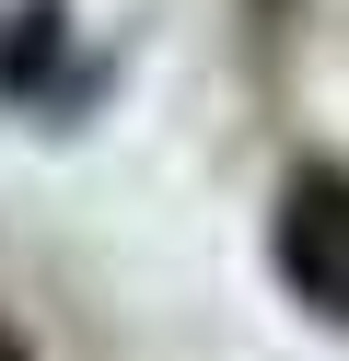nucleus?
Here are the masks:
<instances>
[{
	"label": "nucleus",
	"instance_id": "obj_1",
	"mask_svg": "<svg viewBox=\"0 0 349 361\" xmlns=\"http://www.w3.org/2000/svg\"><path fill=\"white\" fill-rule=\"evenodd\" d=\"M279 280L349 326V175H302L279 198Z\"/></svg>",
	"mask_w": 349,
	"mask_h": 361
},
{
	"label": "nucleus",
	"instance_id": "obj_2",
	"mask_svg": "<svg viewBox=\"0 0 349 361\" xmlns=\"http://www.w3.org/2000/svg\"><path fill=\"white\" fill-rule=\"evenodd\" d=\"M0 361H23V338H12V326H0Z\"/></svg>",
	"mask_w": 349,
	"mask_h": 361
}]
</instances>
